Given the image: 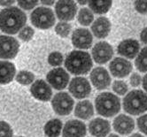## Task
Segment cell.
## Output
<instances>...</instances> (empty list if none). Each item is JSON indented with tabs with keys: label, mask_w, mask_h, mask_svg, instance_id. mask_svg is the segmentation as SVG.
<instances>
[{
	"label": "cell",
	"mask_w": 147,
	"mask_h": 137,
	"mask_svg": "<svg viewBox=\"0 0 147 137\" xmlns=\"http://www.w3.org/2000/svg\"><path fill=\"white\" fill-rule=\"evenodd\" d=\"M26 21L24 12L15 6L5 8L0 12V29L6 34H16L23 28Z\"/></svg>",
	"instance_id": "obj_1"
},
{
	"label": "cell",
	"mask_w": 147,
	"mask_h": 137,
	"mask_svg": "<svg viewBox=\"0 0 147 137\" xmlns=\"http://www.w3.org/2000/svg\"><path fill=\"white\" fill-rule=\"evenodd\" d=\"M65 66L73 75H86L92 67V59L88 52L73 50L65 60Z\"/></svg>",
	"instance_id": "obj_2"
},
{
	"label": "cell",
	"mask_w": 147,
	"mask_h": 137,
	"mask_svg": "<svg viewBox=\"0 0 147 137\" xmlns=\"http://www.w3.org/2000/svg\"><path fill=\"white\" fill-rule=\"evenodd\" d=\"M95 107L97 112L103 117H113L121 110V100L113 93L104 92L97 97Z\"/></svg>",
	"instance_id": "obj_3"
},
{
	"label": "cell",
	"mask_w": 147,
	"mask_h": 137,
	"mask_svg": "<svg viewBox=\"0 0 147 137\" xmlns=\"http://www.w3.org/2000/svg\"><path fill=\"white\" fill-rule=\"evenodd\" d=\"M123 109L131 115H139L147 111V95L139 89L128 93L123 99Z\"/></svg>",
	"instance_id": "obj_4"
},
{
	"label": "cell",
	"mask_w": 147,
	"mask_h": 137,
	"mask_svg": "<svg viewBox=\"0 0 147 137\" xmlns=\"http://www.w3.org/2000/svg\"><path fill=\"white\" fill-rule=\"evenodd\" d=\"M32 24L41 29H48L55 23V16L50 8L40 6L36 8L30 15Z\"/></svg>",
	"instance_id": "obj_5"
},
{
	"label": "cell",
	"mask_w": 147,
	"mask_h": 137,
	"mask_svg": "<svg viewBox=\"0 0 147 137\" xmlns=\"http://www.w3.org/2000/svg\"><path fill=\"white\" fill-rule=\"evenodd\" d=\"M74 103L75 102L73 98L67 92L57 93L51 100L52 108L57 114L60 116L70 114L74 107Z\"/></svg>",
	"instance_id": "obj_6"
},
{
	"label": "cell",
	"mask_w": 147,
	"mask_h": 137,
	"mask_svg": "<svg viewBox=\"0 0 147 137\" xmlns=\"http://www.w3.org/2000/svg\"><path fill=\"white\" fill-rule=\"evenodd\" d=\"M69 92L74 97L77 99H82L87 97L90 91L91 87L89 81L84 77H76L72 79L68 86Z\"/></svg>",
	"instance_id": "obj_7"
},
{
	"label": "cell",
	"mask_w": 147,
	"mask_h": 137,
	"mask_svg": "<svg viewBox=\"0 0 147 137\" xmlns=\"http://www.w3.org/2000/svg\"><path fill=\"white\" fill-rule=\"evenodd\" d=\"M18 41L9 36H0V58L4 59L13 58L19 50Z\"/></svg>",
	"instance_id": "obj_8"
},
{
	"label": "cell",
	"mask_w": 147,
	"mask_h": 137,
	"mask_svg": "<svg viewBox=\"0 0 147 137\" xmlns=\"http://www.w3.org/2000/svg\"><path fill=\"white\" fill-rule=\"evenodd\" d=\"M46 80L50 83V85L52 86V88L57 90H61L67 86L69 81V75L63 68L58 67L52 69L48 73Z\"/></svg>",
	"instance_id": "obj_9"
},
{
	"label": "cell",
	"mask_w": 147,
	"mask_h": 137,
	"mask_svg": "<svg viewBox=\"0 0 147 137\" xmlns=\"http://www.w3.org/2000/svg\"><path fill=\"white\" fill-rule=\"evenodd\" d=\"M113 56V49L107 42H98L92 49V57L98 64H105Z\"/></svg>",
	"instance_id": "obj_10"
},
{
	"label": "cell",
	"mask_w": 147,
	"mask_h": 137,
	"mask_svg": "<svg viewBox=\"0 0 147 137\" xmlns=\"http://www.w3.org/2000/svg\"><path fill=\"white\" fill-rule=\"evenodd\" d=\"M55 12L59 19L68 21L75 18L77 5L74 1H59L55 5Z\"/></svg>",
	"instance_id": "obj_11"
},
{
	"label": "cell",
	"mask_w": 147,
	"mask_h": 137,
	"mask_svg": "<svg viewBox=\"0 0 147 137\" xmlns=\"http://www.w3.org/2000/svg\"><path fill=\"white\" fill-rule=\"evenodd\" d=\"M109 69L114 77L123 78L129 75L132 71V64L125 58H115L110 63Z\"/></svg>",
	"instance_id": "obj_12"
},
{
	"label": "cell",
	"mask_w": 147,
	"mask_h": 137,
	"mask_svg": "<svg viewBox=\"0 0 147 137\" xmlns=\"http://www.w3.org/2000/svg\"><path fill=\"white\" fill-rule=\"evenodd\" d=\"M90 80L95 88L98 90L106 89L111 83V77L107 70L104 67H96L90 73Z\"/></svg>",
	"instance_id": "obj_13"
},
{
	"label": "cell",
	"mask_w": 147,
	"mask_h": 137,
	"mask_svg": "<svg viewBox=\"0 0 147 137\" xmlns=\"http://www.w3.org/2000/svg\"><path fill=\"white\" fill-rule=\"evenodd\" d=\"M93 37L86 28H76L72 35L73 45L78 49H89L92 45Z\"/></svg>",
	"instance_id": "obj_14"
},
{
	"label": "cell",
	"mask_w": 147,
	"mask_h": 137,
	"mask_svg": "<svg viewBox=\"0 0 147 137\" xmlns=\"http://www.w3.org/2000/svg\"><path fill=\"white\" fill-rule=\"evenodd\" d=\"M86 132V126L82 121L70 120L63 128V137H84Z\"/></svg>",
	"instance_id": "obj_15"
},
{
	"label": "cell",
	"mask_w": 147,
	"mask_h": 137,
	"mask_svg": "<svg viewBox=\"0 0 147 137\" xmlns=\"http://www.w3.org/2000/svg\"><path fill=\"white\" fill-rule=\"evenodd\" d=\"M30 91L36 99L40 101L47 102L51 98L52 91L48 83L43 80L36 81L30 88Z\"/></svg>",
	"instance_id": "obj_16"
},
{
	"label": "cell",
	"mask_w": 147,
	"mask_h": 137,
	"mask_svg": "<svg viewBox=\"0 0 147 137\" xmlns=\"http://www.w3.org/2000/svg\"><path fill=\"white\" fill-rule=\"evenodd\" d=\"M113 129L121 134H129L135 128V122L132 118L125 114H120L114 119Z\"/></svg>",
	"instance_id": "obj_17"
},
{
	"label": "cell",
	"mask_w": 147,
	"mask_h": 137,
	"mask_svg": "<svg viewBox=\"0 0 147 137\" xmlns=\"http://www.w3.org/2000/svg\"><path fill=\"white\" fill-rule=\"evenodd\" d=\"M140 49V44L135 39H127L122 41L121 43L118 45L117 52L128 58H134L138 54Z\"/></svg>",
	"instance_id": "obj_18"
},
{
	"label": "cell",
	"mask_w": 147,
	"mask_h": 137,
	"mask_svg": "<svg viewBox=\"0 0 147 137\" xmlns=\"http://www.w3.org/2000/svg\"><path fill=\"white\" fill-rule=\"evenodd\" d=\"M111 131V126L108 120L101 118L92 120L89 124V132L95 137H106Z\"/></svg>",
	"instance_id": "obj_19"
},
{
	"label": "cell",
	"mask_w": 147,
	"mask_h": 137,
	"mask_svg": "<svg viewBox=\"0 0 147 137\" xmlns=\"http://www.w3.org/2000/svg\"><path fill=\"white\" fill-rule=\"evenodd\" d=\"M111 23L107 17H99L95 21H93L91 26L92 33L98 38L107 37L110 32Z\"/></svg>",
	"instance_id": "obj_20"
},
{
	"label": "cell",
	"mask_w": 147,
	"mask_h": 137,
	"mask_svg": "<svg viewBox=\"0 0 147 137\" xmlns=\"http://www.w3.org/2000/svg\"><path fill=\"white\" fill-rule=\"evenodd\" d=\"M15 75V66L8 61H0V84L11 82Z\"/></svg>",
	"instance_id": "obj_21"
},
{
	"label": "cell",
	"mask_w": 147,
	"mask_h": 137,
	"mask_svg": "<svg viewBox=\"0 0 147 137\" xmlns=\"http://www.w3.org/2000/svg\"><path fill=\"white\" fill-rule=\"evenodd\" d=\"M75 115L82 120H89L94 115V107L91 102L83 100L79 102L75 109Z\"/></svg>",
	"instance_id": "obj_22"
},
{
	"label": "cell",
	"mask_w": 147,
	"mask_h": 137,
	"mask_svg": "<svg viewBox=\"0 0 147 137\" xmlns=\"http://www.w3.org/2000/svg\"><path fill=\"white\" fill-rule=\"evenodd\" d=\"M62 122L58 119H53L45 126V134L48 137H58L62 129Z\"/></svg>",
	"instance_id": "obj_23"
},
{
	"label": "cell",
	"mask_w": 147,
	"mask_h": 137,
	"mask_svg": "<svg viewBox=\"0 0 147 137\" xmlns=\"http://www.w3.org/2000/svg\"><path fill=\"white\" fill-rule=\"evenodd\" d=\"M88 5L91 12L98 14H104L109 11L112 6V1H90Z\"/></svg>",
	"instance_id": "obj_24"
},
{
	"label": "cell",
	"mask_w": 147,
	"mask_h": 137,
	"mask_svg": "<svg viewBox=\"0 0 147 137\" xmlns=\"http://www.w3.org/2000/svg\"><path fill=\"white\" fill-rule=\"evenodd\" d=\"M94 20L93 13L88 8H82L78 13V21L82 26H89Z\"/></svg>",
	"instance_id": "obj_25"
},
{
	"label": "cell",
	"mask_w": 147,
	"mask_h": 137,
	"mask_svg": "<svg viewBox=\"0 0 147 137\" xmlns=\"http://www.w3.org/2000/svg\"><path fill=\"white\" fill-rule=\"evenodd\" d=\"M136 66L139 72H147V47L143 48L135 61Z\"/></svg>",
	"instance_id": "obj_26"
},
{
	"label": "cell",
	"mask_w": 147,
	"mask_h": 137,
	"mask_svg": "<svg viewBox=\"0 0 147 137\" xmlns=\"http://www.w3.org/2000/svg\"><path fill=\"white\" fill-rule=\"evenodd\" d=\"M35 80V75L28 71H20L16 76V81L22 84V85H28Z\"/></svg>",
	"instance_id": "obj_27"
},
{
	"label": "cell",
	"mask_w": 147,
	"mask_h": 137,
	"mask_svg": "<svg viewBox=\"0 0 147 137\" xmlns=\"http://www.w3.org/2000/svg\"><path fill=\"white\" fill-rule=\"evenodd\" d=\"M55 31L59 36L67 37L71 31V25L67 22H59L56 25Z\"/></svg>",
	"instance_id": "obj_28"
},
{
	"label": "cell",
	"mask_w": 147,
	"mask_h": 137,
	"mask_svg": "<svg viewBox=\"0 0 147 137\" xmlns=\"http://www.w3.org/2000/svg\"><path fill=\"white\" fill-rule=\"evenodd\" d=\"M113 89L118 95L123 96V95H125L128 92L129 87L127 85V83L123 81H115L113 84Z\"/></svg>",
	"instance_id": "obj_29"
},
{
	"label": "cell",
	"mask_w": 147,
	"mask_h": 137,
	"mask_svg": "<svg viewBox=\"0 0 147 137\" xmlns=\"http://www.w3.org/2000/svg\"><path fill=\"white\" fill-rule=\"evenodd\" d=\"M48 62H49V64L52 66H59L62 64V62H63V56L59 51L51 52V53L49 55Z\"/></svg>",
	"instance_id": "obj_30"
},
{
	"label": "cell",
	"mask_w": 147,
	"mask_h": 137,
	"mask_svg": "<svg viewBox=\"0 0 147 137\" xmlns=\"http://www.w3.org/2000/svg\"><path fill=\"white\" fill-rule=\"evenodd\" d=\"M34 29L30 27H24L19 33V37L24 42H28L34 36Z\"/></svg>",
	"instance_id": "obj_31"
},
{
	"label": "cell",
	"mask_w": 147,
	"mask_h": 137,
	"mask_svg": "<svg viewBox=\"0 0 147 137\" xmlns=\"http://www.w3.org/2000/svg\"><path fill=\"white\" fill-rule=\"evenodd\" d=\"M12 128L5 121H0V137H13Z\"/></svg>",
	"instance_id": "obj_32"
},
{
	"label": "cell",
	"mask_w": 147,
	"mask_h": 137,
	"mask_svg": "<svg viewBox=\"0 0 147 137\" xmlns=\"http://www.w3.org/2000/svg\"><path fill=\"white\" fill-rule=\"evenodd\" d=\"M138 128L142 133L147 135V114H144L138 118Z\"/></svg>",
	"instance_id": "obj_33"
},
{
	"label": "cell",
	"mask_w": 147,
	"mask_h": 137,
	"mask_svg": "<svg viewBox=\"0 0 147 137\" xmlns=\"http://www.w3.org/2000/svg\"><path fill=\"white\" fill-rule=\"evenodd\" d=\"M136 10L140 13H147V1H136L134 3Z\"/></svg>",
	"instance_id": "obj_34"
},
{
	"label": "cell",
	"mask_w": 147,
	"mask_h": 137,
	"mask_svg": "<svg viewBox=\"0 0 147 137\" xmlns=\"http://www.w3.org/2000/svg\"><path fill=\"white\" fill-rule=\"evenodd\" d=\"M37 4H38L37 1H19L18 2L19 6H20L25 10L33 9L34 7H36L37 5Z\"/></svg>",
	"instance_id": "obj_35"
},
{
	"label": "cell",
	"mask_w": 147,
	"mask_h": 137,
	"mask_svg": "<svg viewBox=\"0 0 147 137\" xmlns=\"http://www.w3.org/2000/svg\"><path fill=\"white\" fill-rule=\"evenodd\" d=\"M142 81V78L140 76V75H138V73H132V75L130 76L129 81H130V85L132 87H138L140 85Z\"/></svg>",
	"instance_id": "obj_36"
},
{
	"label": "cell",
	"mask_w": 147,
	"mask_h": 137,
	"mask_svg": "<svg viewBox=\"0 0 147 137\" xmlns=\"http://www.w3.org/2000/svg\"><path fill=\"white\" fill-rule=\"evenodd\" d=\"M140 39L144 44H147V28H144L140 34Z\"/></svg>",
	"instance_id": "obj_37"
},
{
	"label": "cell",
	"mask_w": 147,
	"mask_h": 137,
	"mask_svg": "<svg viewBox=\"0 0 147 137\" xmlns=\"http://www.w3.org/2000/svg\"><path fill=\"white\" fill-rule=\"evenodd\" d=\"M14 4V1H0V5L2 6H9Z\"/></svg>",
	"instance_id": "obj_38"
},
{
	"label": "cell",
	"mask_w": 147,
	"mask_h": 137,
	"mask_svg": "<svg viewBox=\"0 0 147 137\" xmlns=\"http://www.w3.org/2000/svg\"><path fill=\"white\" fill-rule=\"evenodd\" d=\"M143 88L147 92V75H145L144 77L143 78Z\"/></svg>",
	"instance_id": "obj_39"
},
{
	"label": "cell",
	"mask_w": 147,
	"mask_h": 137,
	"mask_svg": "<svg viewBox=\"0 0 147 137\" xmlns=\"http://www.w3.org/2000/svg\"><path fill=\"white\" fill-rule=\"evenodd\" d=\"M42 4L45 5H52L54 4L53 1H42Z\"/></svg>",
	"instance_id": "obj_40"
},
{
	"label": "cell",
	"mask_w": 147,
	"mask_h": 137,
	"mask_svg": "<svg viewBox=\"0 0 147 137\" xmlns=\"http://www.w3.org/2000/svg\"><path fill=\"white\" fill-rule=\"evenodd\" d=\"M129 137H144V136L142 135V134H134L130 135Z\"/></svg>",
	"instance_id": "obj_41"
},
{
	"label": "cell",
	"mask_w": 147,
	"mask_h": 137,
	"mask_svg": "<svg viewBox=\"0 0 147 137\" xmlns=\"http://www.w3.org/2000/svg\"><path fill=\"white\" fill-rule=\"evenodd\" d=\"M87 3H88L87 1H78V4H79V5H86Z\"/></svg>",
	"instance_id": "obj_42"
},
{
	"label": "cell",
	"mask_w": 147,
	"mask_h": 137,
	"mask_svg": "<svg viewBox=\"0 0 147 137\" xmlns=\"http://www.w3.org/2000/svg\"><path fill=\"white\" fill-rule=\"evenodd\" d=\"M108 137H121V136H119V135H117V134H110Z\"/></svg>",
	"instance_id": "obj_43"
},
{
	"label": "cell",
	"mask_w": 147,
	"mask_h": 137,
	"mask_svg": "<svg viewBox=\"0 0 147 137\" xmlns=\"http://www.w3.org/2000/svg\"><path fill=\"white\" fill-rule=\"evenodd\" d=\"M19 137H23V136H19Z\"/></svg>",
	"instance_id": "obj_44"
}]
</instances>
